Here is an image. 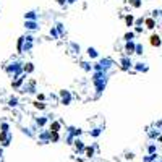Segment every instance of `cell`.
<instances>
[{
	"label": "cell",
	"mask_w": 162,
	"mask_h": 162,
	"mask_svg": "<svg viewBox=\"0 0 162 162\" xmlns=\"http://www.w3.org/2000/svg\"><path fill=\"white\" fill-rule=\"evenodd\" d=\"M112 65H114V62L110 58H101L92 68H94V71H106L107 73V70H110Z\"/></svg>",
	"instance_id": "obj_1"
},
{
	"label": "cell",
	"mask_w": 162,
	"mask_h": 162,
	"mask_svg": "<svg viewBox=\"0 0 162 162\" xmlns=\"http://www.w3.org/2000/svg\"><path fill=\"white\" fill-rule=\"evenodd\" d=\"M21 71H23V66H21V63H20V62H13V63H10V65L7 66V73L13 75V80L20 78Z\"/></svg>",
	"instance_id": "obj_2"
},
{
	"label": "cell",
	"mask_w": 162,
	"mask_h": 162,
	"mask_svg": "<svg viewBox=\"0 0 162 162\" xmlns=\"http://www.w3.org/2000/svg\"><path fill=\"white\" fill-rule=\"evenodd\" d=\"M60 102L63 104V106H68L71 102V94L70 91H65V89H62L60 91Z\"/></svg>",
	"instance_id": "obj_3"
},
{
	"label": "cell",
	"mask_w": 162,
	"mask_h": 162,
	"mask_svg": "<svg viewBox=\"0 0 162 162\" xmlns=\"http://www.w3.org/2000/svg\"><path fill=\"white\" fill-rule=\"evenodd\" d=\"M10 133H5V131H0V143L7 146V144H10Z\"/></svg>",
	"instance_id": "obj_4"
},
{
	"label": "cell",
	"mask_w": 162,
	"mask_h": 162,
	"mask_svg": "<svg viewBox=\"0 0 162 162\" xmlns=\"http://www.w3.org/2000/svg\"><path fill=\"white\" fill-rule=\"evenodd\" d=\"M125 52H127L128 55H131L133 52H136V46H135V42H127V46H125Z\"/></svg>",
	"instance_id": "obj_5"
},
{
	"label": "cell",
	"mask_w": 162,
	"mask_h": 162,
	"mask_svg": "<svg viewBox=\"0 0 162 162\" xmlns=\"http://www.w3.org/2000/svg\"><path fill=\"white\" fill-rule=\"evenodd\" d=\"M120 65H122V68H123V70H128L133 63H131V60H130L128 57H123V58L120 60Z\"/></svg>",
	"instance_id": "obj_6"
},
{
	"label": "cell",
	"mask_w": 162,
	"mask_h": 162,
	"mask_svg": "<svg viewBox=\"0 0 162 162\" xmlns=\"http://www.w3.org/2000/svg\"><path fill=\"white\" fill-rule=\"evenodd\" d=\"M60 128H62V123H60V122H52L49 130H50L52 133H58V131H60Z\"/></svg>",
	"instance_id": "obj_7"
},
{
	"label": "cell",
	"mask_w": 162,
	"mask_h": 162,
	"mask_svg": "<svg viewBox=\"0 0 162 162\" xmlns=\"http://www.w3.org/2000/svg\"><path fill=\"white\" fill-rule=\"evenodd\" d=\"M25 20L26 21H36V20H37V13H36V11H33V10L28 11V13L25 15Z\"/></svg>",
	"instance_id": "obj_8"
},
{
	"label": "cell",
	"mask_w": 162,
	"mask_h": 162,
	"mask_svg": "<svg viewBox=\"0 0 162 162\" xmlns=\"http://www.w3.org/2000/svg\"><path fill=\"white\" fill-rule=\"evenodd\" d=\"M86 52H88V57H89V58H97V57H99V52H97L94 47H88Z\"/></svg>",
	"instance_id": "obj_9"
},
{
	"label": "cell",
	"mask_w": 162,
	"mask_h": 162,
	"mask_svg": "<svg viewBox=\"0 0 162 162\" xmlns=\"http://www.w3.org/2000/svg\"><path fill=\"white\" fill-rule=\"evenodd\" d=\"M25 26H26V29H29V31H34V29L39 28V26H37V21H26Z\"/></svg>",
	"instance_id": "obj_10"
},
{
	"label": "cell",
	"mask_w": 162,
	"mask_h": 162,
	"mask_svg": "<svg viewBox=\"0 0 162 162\" xmlns=\"http://www.w3.org/2000/svg\"><path fill=\"white\" fill-rule=\"evenodd\" d=\"M25 80H26V76H20V78H16L15 81H11V86H13V88H20Z\"/></svg>",
	"instance_id": "obj_11"
},
{
	"label": "cell",
	"mask_w": 162,
	"mask_h": 162,
	"mask_svg": "<svg viewBox=\"0 0 162 162\" xmlns=\"http://www.w3.org/2000/svg\"><path fill=\"white\" fill-rule=\"evenodd\" d=\"M23 71H25V73H33V71H34V65H33L31 62L25 63V65H23Z\"/></svg>",
	"instance_id": "obj_12"
},
{
	"label": "cell",
	"mask_w": 162,
	"mask_h": 162,
	"mask_svg": "<svg viewBox=\"0 0 162 162\" xmlns=\"http://www.w3.org/2000/svg\"><path fill=\"white\" fill-rule=\"evenodd\" d=\"M47 122H49V118H47V117H40V118H37V120H36V123H37V127H39V128H42V127H46Z\"/></svg>",
	"instance_id": "obj_13"
},
{
	"label": "cell",
	"mask_w": 162,
	"mask_h": 162,
	"mask_svg": "<svg viewBox=\"0 0 162 162\" xmlns=\"http://www.w3.org/2000/svg\"><path fill=\"white\" fill-rule=\"evenodd\" d=\"M75 146H76V149H80V151H84V149H86V146L83 144L81 139H75Z\"/></svg>",
	"instance_id": "obj_14"
},
{
	"label": "cell",
	"mask_w": 162,
	"mask_h": 162,
	"mask_svg": "<svg viewBox=\"0 0 162 162\" xmlns=\"http://www.w3.org/2000/svg\"><path fill=\"white\" fill-rule=\"evenodd\" d=\"M133 37H135V33H131V31H130V33H127V34L123 36V39L127 40V42H131Z\"/></svg>",
	"instance_id": "obj_15"
},
{
	"label": "cell",
	"mask_w": 162,
	"mask_h": 162,
	"mask_svg": "<svg viewBox=\"0 0 162 162\" xmlns=\"http://www.w3.org/2000/svg\"><path fill=\"white\" fill-rule=\"evenodd\" d=\"M23 44H25V36H21L20 39H18V50H20V52H23V49H25Z\"/></svg>",
	"instance_id": "obj_16"
},
{
	"label": "cell",
	"mask_w": 162,
	"mask_h": 162,
	"mask_svg": "<svg viewBox=\"0 0 162 162\" xmlns=\"http://www.w3.org/2000/svg\"><path fill=\"white\" fill-rule=\"evenodd\" d=\"M34 109H39V110H44V109H46V104H44V102L36 101V102H34Z\"/></svg>",
	"instance_id": "obj_17"
},
{
	"label": "cell",
	"mask_w": 162,
	"mask_h": 162,
	"mask_svg": "<svg viewBox=\"0 0 162 162\" xmlns=\"http://www.w3.org/2000/svg\"><path fill=\"white\" fill-rule=\"evenodd\" d=\"M8 106H10V107H16V106H18V97H10Z\"/></svg>",
	"instance_id": "obj_18"
},
{
	"label": "cell",
	"mask_w": 162,
	"mask_h": 162,
	"mask_svg": "<svg viewBox=\"0 0 162 162\" xmlns=\"http://www.w3.org/2000/svg\"><path fill=\"white\" fill-rule=\"evenodd\" d=\"M151 44H152V46H159V44H161L159 36H152V37H151Z\"/></svg>",
	"instance_id": "obj_19"
},
{
	"label": "cell",
	"mask_w": 162,
	"mask_h": 162,
	"mask_svg": "<svg viewBox=\"0 0 162 162\" xmlns=\"http://www.w3.org/2000/svg\"><path fill=\"white\" fill-rule=\"evenodd\" d=\"M84 152H86V156H88V157H92V154H94V147H91V146H86Z\"/></svg>",
	"instance_id": "obj_20"
},
{
	"label": "cell",
	"mask_w": 162,
	"mask_h": 162,
	"mask_svg": "<svg viewBox=\"0 0 162 162\" xmlns=\"http://www.w3.org/2000/svg\"><path fill=\"white\" fill-rule=\"evenodd\" d=\"M101 131H102V128H94L91 131V136H94V138H97L99 135H101Z\"/></svg>",
	"instance_id": "obj_21"
},
{
	"label": "cell",
	"mask_w": 162,
	"mask_h": 162,
	"mask_svg": "<svg viewBox=\"0 0 162 162\" xmlns=\"http://www.w3.org/2000/svg\"><path fill=\"white\" fill-rule=\"evenodd\" d=\"M125 21H127V26H133V21H135V18H133V15H128L127 18H125Z\"/></svg>",
	"instance_id": "obj_22"
},
{
	"label": "cell",
	"mask_w": 162,
	"mask_h": 162,
	"mask_svg": "<svg viewBox=\"0 0 162 162\" xmlns=\"http://www.w3.org/2000/svg\"><path fill=\"white\" fill-rule=\"evenodd\" d=\"M50 36H52V37H55V39L60 36V34H58V31H57V28H52V29H50Z\"/></svg>",
	"instance_id": "obj_23"
},
{
	"label": "cell",
	"mask_w": 162,
	"mask_h": 162,
	"mask_svg": "<svg viewBox=\"0 0 162 162\" xmlns=\"http://www.w3.org/2000/svg\"><path fill=\"white\" fill-rule=\"evenodd\" d=\"M50 141H54V143L58 141V133H52L50 131Z\"/></svg>",
	"instance_id": "obj_24"
},
{
	"label": "cell",
	"mask_w": 162,
	"mask_h": 162,
	"mask_svg": "<svg viewBox=\"0 0 162 162\" xmlns=\"http://www.w3.org/2000/svg\"><path fill=\"white\" fill-rule=\"evenodd\" d=\"M8 128H10V125H8V123H5V122H3V123H2V131L8 133Z\"/></svg>",
	"instance_id": "obj_25"
},
{
	"label": "cell",
	"mask_w": 162,
	"mask_h": 162,
	"mask_svg": "<svg viewBox=\"0 0 162 162\" xmlns=\"http://www.w3.org/2000/svg\"><path fill=\"white\" fill-rule=\"evenodd\" d=\"M146 26L149 29H152V28H154V20H146Z\"/></svg>",
	"instance_id": "obj_26"
},
{
	"label": "cell",
	"mask_w": 162,
	"mask_h": 162,
	"mask_svg": "<svg viewBox=\"0 0 162 162\" xmlns=\"http://www.w3.org/2000/svg\"><path fill=\"white\" fill-rule=\"evenodd\" d=\"M81 66H83L86 71H91V65H89V63H86V62H83V63H81Z\"/></svg>",
	"instance_id": "obj_27"
},
{
	"label": "cell",
	"mask_w": 162,
	"mask_h": 162,
	"mask_svg": "<svg viewBox=\"0 0 162 162\" xmlns=\"http://www.w3.org/2000/svg\"><path fill=\"white\" fill-rule=\"evenodd\" d=\"M57 31H58V34H63V25L62 23H57Z\"/></svg>",
	"instance_id": "obj_28"
},
{
	"label": "cell",
	"mask_w": 162,
	"mask_h": 162,
	"mask_svg": "<svg viewBox=\"0 0 162 162\" xmlns=\"http://www.w3.org/2000/svg\"><path fill=\"white\" fill-rule=\"evenodd\" d=\"M44 99H46V96H44V94H37V101H44Z\"/></svg>",
	"instance_id": "obj_29"
},
{
	"label": "cell",
	"mask_w": 162,
	"mask_h": 162,
	"mask_svg": "<svg viewBox=\"0 0 162 162\" xmlns=\"http://www.w3.org/2000/svg\"><path fill=\"white\" fill-rule=\"evenodd\" d=\"M141 50H143V47L139 46V44H138V46H136V54H143Z\"/></svg>",
	"instance_id": "obj_30"
},
{
	"label": "cell",
	"mask_w": 162,
	"mask_h": 162,
	"mask_svg": "<svg viewBox=\"0 0 162 162\" xmlns=\"http://www.w3.org/2000/svg\"><path fill=\"white\" fill-rule=\"evenodd\" d=\"M130 2H131L135 7H139V2H138V0H130Z\"/></svg>",
	"instance_id": "obj_31"
},
{
	"label": "cell",
	"mask_w": 162,
	"mask_h": 162,
	"mask_svg": "<svg viewBox=\"0 0 162 162\" xmlns=\"http://www.w3.org/2000/svg\"><path fill=\"white\" fill-rule=\"evenodd\" d=\"M144 66H143V63H136V70H143Z\"/></svg>",
	"instance_id": "obj_32"
},
{
	"label": "cell",
	"mask_w": 162,
	"mask_h": 162,
	"mask_svg": "<svg viewBox=\"0 0 162 162\" xmlns=\"http://www.w3.org/2000/svg\"><path fill=\"white\" fill-rule=\"evenodd\" d=\"M66 0H57V3H60V5H65Z\"/></svg>",
	"instance_id": "obj_33"
}]
</instances>
